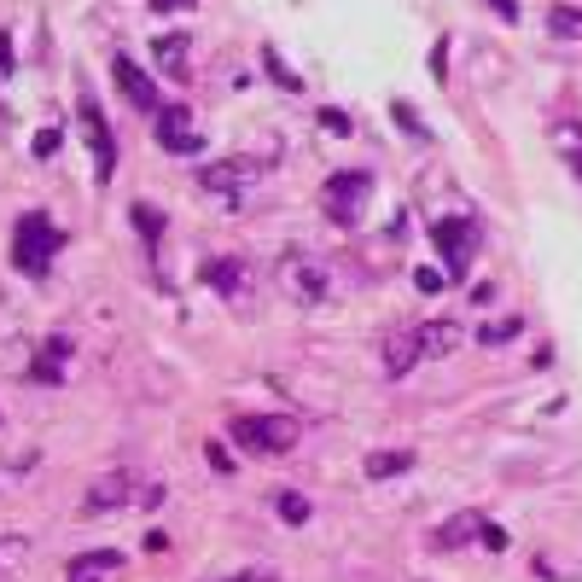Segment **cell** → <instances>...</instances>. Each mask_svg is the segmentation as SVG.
I'll return each mask as SVG.
<instances>
[{"instance_id": "cell-8", "label": "cell", "mask_w": 582, "mask_h": 582, "mask_svg": "<svg viewBox=\"0 0 582 582\" xmlns=\"http://www.w3.org/2000/svg\"><path fill=\"white\" fill-rule=\"evenodd\" d=\"M82 134H88V146H94V175L111 181L117 175V140H111V122H105L94 94H82Z\"/></svg>"}, {"instance_id": "cell-2", "label": "cell", "mask_w": 582, "mask_h": 582, "mask_svg": "<svg viewBox=\"0 0 582 582\" xmlns=\"http://www.w3.org/2000/svg\"><path fill=\"white\" fill-rule=\"evenodd\" d=\"M431 245H437V256H443V274L466 280L472 274L478 245H484V221L478 216H437L431 221Z\"/></svg>"}, {"instance_id": "cell-14", "label": "cell", "mask_w": 582, "mask_h": 582, "mask_svg": "<svg viewBox=\"0 0 582 582\" xmlns=\"http://www.w3.org/2000/svg\"><path fill=\"white\" fill-rule=\"evenodd\" d=\"M484 530H489L484 513H454V518H443V524H437V536H431V542H437V548H466V542L484 536Z\"/></svg>"}, {"instance_id": "cell-15", "label": "cell", "mask_w": 582, "mask_h": 582, "mask_svg": "<svg viewBox=\"0 0 582 582\" xmlns=\"http://www.w3.org/2000/svg\"><path fill=\"white\" fill-rule=\"evenodd\" d=\"M419 355H425L419 332H396V338H385V373H390V379L414 373V362H419Z\"/></svg>"}, {"instance_id": "cell-3", "label": "cell", "mask_w": 582, "mask_h": 582, "mask_svg": "<svg viewBox=\"0 0 582 582\" xmlns=\"http://www.w3.org/2000/svg\"><path fill=\"white\" fill-rule=\"evenodd\" d=\"M228 437L251 454H291L297 443H303V425H297L291 414H239L228 425Z\"/></svg>"}, {"instance_id": "cell-32", "label": "cell", "mask_w": 582, "mask_h": 582, "mask_svg": "<svg viewBox=\"0 0 582 582\" xmlns=\"http://www.w3.org/2000/svg\"><path fill=\"white\" fill-rule=\"evenodd\" d=\"M0 76H12V35L0 30Z\"/></svg>"}, {"instance_id": "cell-25", "label": "cell", "mask_w": 582, "mask_h": 582, "mask_svg": "<svg viewBox=\"0 0 582 582\" xmlns=\"http://www.w3.org/2000/svg\"><path fill=\"white\" fill-rule=\"evenodd\" d=\"M443 286H449V274H443V268H414V291L419 297H437Z\"/></svg>"}, {"instance_id": "cell-7", "label": "cell", "mask_w": 582, "mask_h": 582, "mask_svg": "<svg viewBox=\"0 0 582 582\" xmlns=\"http://www.w3.org/2000/svg\"><path fill=\"white\" fill-rule=\"evenodd\" d=\"M152 134H157V146L175 152V157H198V152H204V134L193 129V111L187 105H164V111H157V122H152Z\"/></svg>"}, {"instance_id": "cell-23", "label": "cell", "mask_w": 582, "mask_h": 582, "mask_svg": "<svg viewBox=\"0 0 582 582\" xmlns=\"http://www.w3.org/2000/svg\"><path fill=\"white\" fill-rule=\"evenodd\" d=\"M553 140L571 152V169H577V181H582V129H577V122H560V129H553Z\"/></svg>"}, {"instance_id": "cell-20", "label": "cell", "mask_w": 582, "mask_h": 582, "mask_svg": "<svg viewBox=\"0 0 582 582\" xmlns=\"http://www.w3.org/2000/svg\"><path fill=\"white\" fill-rule=\"evenodd\" d=\"M129 216H134V228H140L146 245L164 239V216H157V204H129Z\"/></svg>"}, {"instance_id": "cell-28", "label": "cell", "mask_w": 582, "mask_h": 582, "mask_svg": "<svg viewBox=\"0 0 582 582\" xmlns=\"http://www.w3.org/2000/svg\"><path fill=\"white\" fill-rule=\"evenodd\" d=\"M204 461H210V472H233V454L221 443H204Z\"/></svg>"}, {"instance_id": "cell-22", "label": "cell", "mask_w": 582, "mask_h": 582, "mask_svg": "<svg viewBox=\"0 0 582 582\" xmlns=\"http://www.w3.org/2000/svg\"><path fill=\"white\" fill-rule=\"evenodd\" d=\"M274 513L286 518V524H309V501H303V495H291V489L274 495Z\"/></svg>"}, {"instance_id": "cell-1", "label": "cell", "mask_w": 582, "mask_h": 582, "mask_svg": "<svg viewBox=\"0 0 582 582\" xmlns=\"http://www.w3.org/2000/svg\"><path fill=\"white\" fill-rule=\"evenodd\" d=\"M58 245H65V233L47 221V210H23L18 228H12V268L30 274V280H41L47 268H53Z\"/></svg>"}, {"instance_id": "cell-29", "label": "cell", "mask_w": 582, "mask_h": 582, "mask_svg": "<svg viewBox=\"0 0 582 582\" xmlns=\"http://www.w3.org/2000/svg\"><path fill=\"white\" fill-rule=\"evenodd\" d=\"M58 152V129H41L35 134V157H53Z\"/></svg>"}, {"instance_id": "cell-5", "label": "cell", "mask_w": 582, "mask_h": 582, "mask_svg": "<svg viewBox=\"0 0 582 582\" xmlns=\"http://www.w3.org/2000/svg\"><path fill=\"white\" fill-rule=\"evenodd\" d=\"M280 286H286L291 303H327V291H332V280H327V268L315 263V256H280Z\"/></svg>"}, {"instance_id": "cell-33", "label": "cell", "mask_w": 582, "mask_h": 582, "mask_svg": "<svg viewBox=\"0 0 582 582\" xmlns=\"http://www.w3.org/2000/svg\"><path fill=\"white\" fill-rule=\"evenodd\" d=\"M489 6H495V12H501V18H506V23H518V0H489Z\"/></svg>"}, {"instance_id": "cell-16", "label": "cell", "mask_w": 582, "mask_h": 582, "mask_svg": "<svg viewBox=\"0 0 582 582\" xmlns=\"http://www.w3.org/2000/svg\"><path fill=\"white\" fill-rule=\"evenodd\" d=\"M204 286H216L221 297H239L245 291V263L239 256H210L204 263Z\"/></svg>"}, {"instance_id": "cell-11", "label": "cell", "mask_w": 582, "mask_h": 582, "mask_svg": "<svg viewBox=\"0 0 582 582\" xmlns=\"http://www.w3.org/2000/svg\"><path fill=\"white\" fill-rule=\"evenodd\" d=\"M111 571H122V553L117 548H88V553H76V560L65 565V582H99Z\"/></svg>"}, {"instance_id": "cell-21", "label": "cell", "mask_w": 582, "mask_h": 582, "mask_svg": "<svg viewBox=\"0 0 582 582\" xmlns=\"http://www.w3.org/2000/svg\"><path fill=\"white\" fill-rule=\"evenodd\" d=\"M548 30L560 35V41H577V35H582V12L577 6H553L548 12Z\"/></svg>"}, {"instance_id": "cell-31", "label": "cell", "mask_w": 582, "mask_h": 582, "mask_svg": "<svg viewBox=\"0 0 582 582\" xmlns=\"http://www.w3.org/2000/svg\"><path fill=\"white\" fill-rule=\"evenodd\" d=\"M478 542H484L489 553H501V548H506V530H501V524H489V530H484V536H478Z\"/></svg>"}, {"instance_id": "cell-35", "label": "cell", "mask_w": 582, "mask_h": 582, "mask_svg": "<svg viewBox=\"0 0 582 582\" xmlns=\"http://www.w3.org/2000/svg\"><path fill=\"white\" fill-rule=\"evenodd\" d=\"M228 582H268V577H228Z\"/></svg>"}, {"instance_id": "cell-26", "label": "cell", "mask_w": 582, "mask_h": 582, "mask_svg": "<svg viewBox=\"0 0 582 582\" xmlns=\"http://www.w3.org/2000/svg\"><path fill=\"white\" fill-rule=\"evenodd\" d=\"M390 117H396V122H402V129H407V134H414V140H431V129H425V122H419V117H414V105H396V111H390Z\"/></svg>"}, {"instance_id": "cell-30", "label": "cell", "mask_w": 582, "mask_h": 582, "mask_svg": "<svg viewBox=\"0 0 582 582\" xmlns=\"http://www.w3.org/2000/svg\"><path fill=\"white\" fill-rule=\"evenodd\" d=\"M443 70H449V41H437V47H431V76L443 82Z\"/></svg>"}, {"instance_id": "cell-17", "label": "cell", "mask_w": 582, "mask_h": 582, "mask_svg": "<svg viewBox=\"0 0 582 582\" xmlns=\"http://www.w3.org/2000/svg\"><path fill=\"white\" fill-rule=\"evenodd\" d=\"M407 466H414V454H407V449H373V454H367V461H362V472L373 478V484H385V478L407 472Z\"/></svg>"}, {"instance_id": "cell-6", "label": "cell", "mask_w": 582, "mask_h": 582, "mask_svg": "<svg viewBox=\"0 0 582 582\" xmlns=\"http://www.w3.org/2000/svg\"><path fill=\"white\" fill-rule=\"evenodd\" d=\"M256 175H263V164H251V157H228V164H204V169H198V187L221 193V204L239 210V193L251 187Z\"/></svg>"}, {"instance_id": "cell-34", "label": "cell", "mask_w": 582, "mask_h": 582, "mask_svg": "<svg viewBox=\"0 0 582 582\" xmlns=\"http://www.w3.org/2000/svg\"><path fill=\"white\" fill-rule=\"evenodd\" d=\"M157 12H193V0H152Z\"/></svg>"}, {"instance_id": "cell-19", "label": "cell", "mask_w": 582, "mask_h": 582, "mask_svg": "<svg viewBox=\"0 0 582 582\" xmlns=\"http://www.w3.org/2000/svg\"><path fill=\"white\" fill-rule=\"evenodd\" d=\"M518 332H524V320H518V315H506V320H484L478 344H484V350H495V344H513Z\"/></svg>"}, {"instance_id": "cell-10", "label": "cell", "mask_w": 582, "mask_h": 582, "mask_svg": "<svg viewBox=\"0 0 582 582\" xmlns=\"http://www.w3.org/2000/svg\"><path fill=\"white\" fill-rule=\"evenodd\" d=\"M152 58H157V70H164V76H175V82H187L193 70H187V58H193V41L181 30H169V35H157L152 41Z\"/></svg>"}, {"instance_id": "cell-27", "label": "cell", "mask_w": 582, "mask_h": 582, "mask_svg": "<svg viewBox=\"0 0 582 582\" xmlns=\"http://www.w3.org/2000/svg\"><path fill=\"white\" fill-rule=\"evenodd\" d=\"M320 129H327V134H350V129H355V122H350V117H344V111H338V105H327V111H320Z\"/></svg>"}, {"instance_id": "cell-4", "label": "cell", "mask_w": 582, "mask_h": 582, "mask_svg": "<svg viewBox=\"0 0 582 582\" xmlns=\"http://www.w3.org/2000/svg\"><path fill=\"white\" fill-rule=\"evenodd\" d=\"M367 198H373V175H367V169H338V175H327V187H320V210H327V221H338V228H355V221L367 216Z\"/></svg>"}, {"instance_id": "cell-24", "label": "cell", "mask_w": 582, "mask_h": 582, "mask_svg": "<svg viewBox=\"0 0 582 582\" xmlns=\"http://www.w3.org/2000/svg\"><path fill=\"white\" fill-rule=\"evenodd\" d=\"M263 65H268V76H274L280 88H303V76H297V70H286V58H280L274 47H263Z\"/></svg>"}, {"instance_id": "cell-9", "label": "cell", "mask_w": 582, "mask_h": 582, "mask_svg": "<svg viewBox=\"0 0 582 582\" xmlns=\"http://www.w3.org/2000/svg\"><path fill=\"white\" fill-rule=\"evenodd\" d=\"M111 76H117V88H122V99H129L134 111H164V105H157V82L146 76V70L134 65V58H122V53H117V65H111Z\"/></svg>"}, {"instance_id": "cell-13", "label": "cell", "mask_w": 582, "mask_h": 582, "mask_svg": "<svg viewBox=\"0 0 582 582\" xmlns=\"http://www.w3.org/2000/svg\"><path fill=\"white\" fill-rule=\"evenodd\" d=\"M129 501H140V495H134V484L129 478H99V484L88 489V501H82V513H117V506H129Z\"/></svg>"}, {"instance_id": "cell-18", "label": "cell", "mask_w": 582, "mask_h": 582, "mask_svg": "<svg viewBox=\"0 0 582 582\" xmlns=\"http://www.w3.org/2000/svg\"><path fill=\"white\" fill-rule=\"evenodd\" d=\"M419 344H425V355H449L461 344V327L454 320H431V327H419Z\"/></svg>"}, {"instance_id": "cell-12", "label": "cell", "mask_w": 582, "mask_h": 582, "mask_svg": "<svg viewBox=\"0 0 582 582\" xmlns=\"http://www.w3.org/2000/svg\"><path fill=\"white\" fill-rule=\"evenodd\" d=\"M65 362H70V338H47L30 362V379L35 385H65Z\"/></svg>"}]
</instances>
